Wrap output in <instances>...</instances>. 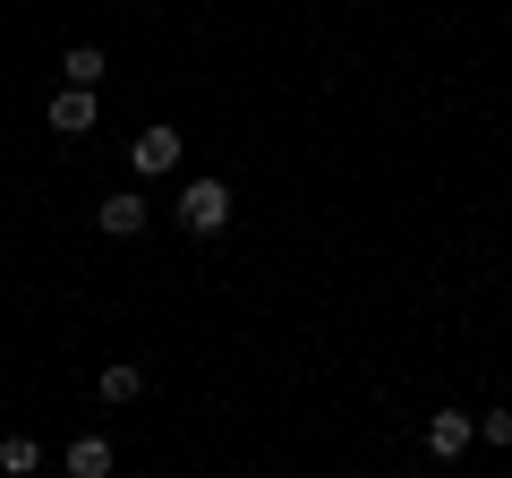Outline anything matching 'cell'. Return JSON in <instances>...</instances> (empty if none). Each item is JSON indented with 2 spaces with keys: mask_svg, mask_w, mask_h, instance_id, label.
<instances>
[{
  "mask_svg": "<svg viewBox=\"0 0 512 478\" xmlns=\"http://www.w3.org/2000/svg\"><path fill=\"white\" fill-rule=\"evenodd\" d=\"M94 120H103V111H94V86H60L52 94V129L60 137H94Z\"/></svg>",
  "mask_w": 512,
  "mask_h": 478,
  "instance_id": "cell-4",
  "label": "cell"
},
{
  "mask_svg": "<svg viewBox=\"0 0 512 478\" xmlns=\"http://www.w3.org/2000/svg\"><path fill=\"white\" fill-rule=\"evenodd\" d=\"M0 470H9V478H35L43 470V444L35 436H9V444H0Z\"/></svg>",
  "mask_w": 512,
  "mask_h": 478,
  "instance_id": "cell-7",
  "label": "cell"
},
{
  "mask_svg": "<svg viewBox=\"0 0 512 478\" xmlns=\"http://www.w3.org/2000/svg\"><path fill=\"white\" fill-rule=\"evenodd\" d=\"M60 77H69V86H94V77H103V52H94V43H77V52H60Z\"/></svg>",
  "mask_w": 512,
  "mask_h": 478,
  "instance_id": "cell-8",
  "label": "cell"
},
{
  "mask_svg": "<svg viewBox=\"0 0 512 478\" xmlns=\"http://www.w3.org/2000/svg\"><path fill=\"white\" fill-rule=\"evenodd\" d=\"M180 129H163V120H154L146 137H137V146H128V163H137V180H163V171H180Z\"/></svg>",
  "mask_w": 512,
  "mask_h": 478,
  "instance_id": "cell-2",
  "label": "cell"
},
{
  "mask_svg": "<svg viewBox=\"0 0 512 478\" xmlns=\"http://www.w3.org/2000/svg\"><path fill=\"white\" fill-rule=\"evenodd\" d=\"M470 444H478V419H470V410H436V419H427V453H436V461H461Z\"/></svg>",
  "mask_w": 512,
  "mask_h": 478,
  "instance_id": "cell-3",
  "label": "cell"
},
{
  "mask_svg": "<svg viewBox=\"0 0 512 478\" xmlns=\"http://www.w3.org/2000/svg\"><path fill=\"white\" fill-rule=\"evenodd\" d=\"M94 222H103L111 239H128V231H146V197H137V188H120V197H103V205H94Z\"/></svg>",
  "mask_w": 512,
  "mask_h": 478,
  "instance_id": "cell-5",
  "label": "cell"
},
{
  "mask_svg": "<svg viewBox=\"0 0 512 478\" xmlns=\"http://www.w3.org/2000/svg\"><path fill=\"white\" fill-rule=\"evenodd\" d=\"M137 393H146V376H137V368H103V402L111 410H128Z\"/></svg>",
  "mask_w": 512,
  "mask_h": 478,
  "instance_id": "cell-9",
  "label": "cell"
},
{
  "mask_svg": "<svg viewBox=\"0 0 512 478\" xmlns=\"http://www.w3.org/2000/svg\"><path fill=\"white\" fill-rule=\"evenodd\" d=\"M180 222H188L197 239H214L222 222H231V188H222V180H188V188H180Z\"/></svg>",
  "mask_w": 512,
  "mask_h": 478,
  "instance_id": "cell-1",
  "label": "cell"
},
{
  "mask_svg": "<svg viewBox=\"0 0 512 478\" xmlns=\"http://www.w3.org/2000/svg\"><path fill=\"white\" fill-rule=\"evenodd\" d=\"M69 478H111V444L103 436H77L69 444Z\"/></svg>",
  "mask_w": 512,
  "mask_h": 478,
  "instance_id": "cell-6",
  "label": "cell"
}]
</instances>
